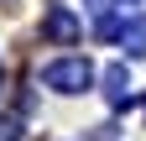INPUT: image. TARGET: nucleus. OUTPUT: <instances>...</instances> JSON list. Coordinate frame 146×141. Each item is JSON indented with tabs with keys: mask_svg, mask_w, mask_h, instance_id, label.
Listing matches in <instances>:
<instances>
[{
	"mask_svg": "<svg viewBox=\"0 0 146 141\" xmlns=\"http://www.w3.org/2000/svg\"><path fill=\"white\" fill-rule=\"evenodd\" d=\"M0 141H21V126L16 120H0Z\"/></svg>",
	"mask_w": 146,
	"mask_h": 141,
	"instance_id": "obj_5",
	"label": "nucleus"
},
{
	"mask_svg": "<svg viewBox=\"0 0 146 141\" xmlns=\"http://www.w3.org/2000/svg\"><path fill=\"white\" fill-rule=\"evenodd\" d=\"M99 37H115L131 58H141L146 52V16H131V21H115V16H104L99 21Z\"/></svg>",
	"mask_w": 146,
	"mask_h": 141,
	"instance_id": "obj_2",
	"label": "nucleus"
},
{
	"mask_svg": "<svg viewBox=\"0 0 146 141\" xmlns=\"http://www.w3.org/2000/svg\"><path fill=\"white\" fill-rule=\"evenodd\" d=\"M42 84L58 89V94H78V89L94 84V68H89V58H58V63L42 68Z\"/></svg>",
	"mask_w": 146,
	"mask_h": 141,
	"instance_id": "obj_1",
	"label": "nucleus"
},
{
	"mask_svg": "<svg viewBox=\"0 0 146 141\" xmlns=\"http://www.w3.org/2000/svg\"><path fill=\"white\" fill-rule=\"evenodd\" d=\"M42 31H47L52 42H78V21H73L63 5H52V11L42 16Z\"/></svg>",
	"mask_w": 146,
	"mask_h": 141,
	"instance_id": "obj_3",
	"label": "nucleus"
},
{
	"mask_svg": "<svg viewBox=\"0 0 146 141\" xmlns=\"http://www.w3.org/2000/svg\"><path fill=\"white\" fill-rule=\"evenodd\" d=\"M104 99L115 104V110H120V104H131V73H125L120 63H115V68H104Z\"/></svg>",
	"mask_w": 146,
	"mask_h": 141,
	"instance_id": "obj_4",
	"label": "nucleus"
}]
</instances>
